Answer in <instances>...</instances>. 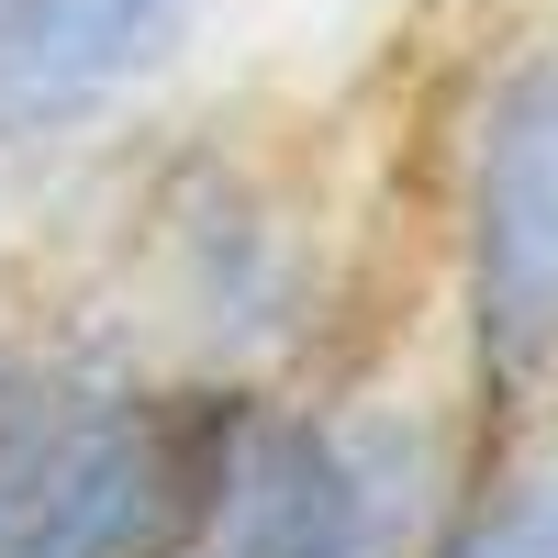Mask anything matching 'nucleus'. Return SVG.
Listing matches in <instances>:
<instances>
[{"label": "nucleus", "instance_id": "3", "mask_svg": "<svg viewBox=\"0 0 558 558\" xmlns=\"http://www.w3.org/2000/svg\"><path fill=\"white\" fill-rule=\"evenodd\" d=\"M425 481L413 413H257L191 558H413Z\"/></svg>", "mask_w": 558, "mask_h": 558}, {"label": "nucleus", "instance_id": "4", "mask_svg": "<svg viewBox=\"0 0 558 558\" xmlns=\"http://www.w3.org/2000/svg\"><path fill=\"white\" fill-rule=\"evenodd\" d=\"M202 0H12L0 12V146H57L146 89Z\"/></svg>", "mask_w": 558, "mask_h": 558}, {"label": "nucleus", "instance_id": "1", "mask_svg": "<svg viewBox=\"0 0 558 558\" xmlns=\"http://www.w3.org/2000/svg\"><path fill=\"white\" fill-rule=\"evenodd\" d=\"M246 425V391H45L0 425V558H191Z\"/></svg>", "mask_w": 558, "mask_h": 558}, {"label": "nucleus", "instance_id": "7", "mask_svg": "<svg viewBox=\"0 0 558 558\" xmlns=\"http://www.w3.org/2000/svg\"><path fill=\"white\" fill-rule=\"evenodd\" d=\"M0 12H12V0H0Z\"/></svg>", "mask_w": 558, "mask_h": 558}, {"label": "nucleus", "instance_id": "5", "mask_svg": "<svg viewBox=\"0 0 558 558\" xmlns=\"http://www.w3.org/2000/svg\"><path fill=\"white\" fill-rule=\"evenodd\" d=\"M413 558H558V481L525 492H470Z\"/></svg>", "mask_w": 558, "mask_h": 558}, {"label": "nucleus", "instance_id": "2", "mask_svg": "<svg viewBox=\"0 0 558 558\" xmlns=\"http://www.w3.org/2000/svg\"><path fill=\"white\" fill-rule=\"evenodd\" d=\"M458 313L492 413L558 402V34L514 45L458 168Z\"/></svg>", "mask_w": 558, "mask_h": 558}, {"label": "nucleus", "instance_id": "6", "mask_svg": "<svg viewBox=\"0 0 558 558\" xmlns=\"http://www.w3.org/2000/svg\"><path fill=\"white\" fill-rule=\"evenodd\" d=\"M34 402H45V391H34V380H12V368H0V425H23Z\"/></svg>", "mask_w": 558, "mask_h": 558}]
</instances>
